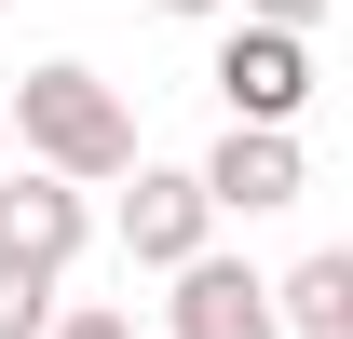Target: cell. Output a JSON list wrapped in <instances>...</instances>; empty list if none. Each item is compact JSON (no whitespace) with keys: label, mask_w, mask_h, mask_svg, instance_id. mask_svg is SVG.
I'll return each instance as SVG.
<instances>
[{"label":"cell","mask_w":353,"mask_h":339,"mask_svg":"<svg viewBox=\"0 0 353 339\" xmlns=\"http://www.w3.org/2000/svg\"><path fill=\"white\" fill-rule=\"evenodd\" d=\"M0 14H14V0H0Z\"/></svg>","instance_id":"cell-13"},{"label":"cell","mask_w":353,"mask_h":339,"mask_svg":"<svg viewBox=\"0 0 353 339\" xmlns=\"http://www.w3.org/2000/svg\"><path fill=\"white\" fill-rule=\"evenodd\" d=\"M54 312H68V285H54V271H14V258H0V339H54Z\"/></svg>","instance_id":"cell-8"},{"label":"cell","mask_w":353,"mask_h":339,"mask_svg":"<svg viewBox=\"0 0 353 339\" xmlns=\"http://www.w3.org/2000/svg\"><path fill=\"white\" fill-rule=\"evenodd\" d=\"M272 326L285 339H353V245H312L285 285H272Z\"/></svg>","instance_id":"cell-7"},{"label":"cell","mask_w":353,"mask_h":339,"mask_svg":"<svg viewBox=\"0 0 353 339\" xmlns=\"http://www.w3.org/2000/svg\"><path fill=\"white\" fill-rule=\"evenodd\" d=\"M231 14H245V28H285V41H312V28H326V0H231Z\"/></svg>","instance_id":"cell-9"},{"label":"cell","mask_w":353,"mask_h":339,"mask_svg":"<svg viewBox=\"0 0 353 339\" xmlns=\"http://www.w3.org/2000/svg\"><path fill=\"white\" fill-rule=\"evenodd\" d=\"M150 14H176V28H231V0H150Z\"/></svg>","instance_id":"cell-11"},{"label":"cell","mask_w":353,"mask_h":339,"mask_svg":"<svg viewBox=\"0 0 353 339\" xmlns=\"http://www.w3.org/2000/svg\"><path fill=\"white\" fill-rule=\"evenodd\" d=\"M204 82H218L231 136H299V109H312V41H285V28H245V14H231L218 54H204Z\"/></svg>","instance_id":"cell-2"},{"label":"cell","mask_w":353,"mask_h":339,"mask_svg":"<svg viewBox=\"0 0 353 339\" xmlns=\"http://www.w3.org/2000/svg\"><path fill=\"white\" fill-rule=\"evenodd\" d=\"M82 245H95V204H82V190L0 163V258H14V271H54V285H68V258H82Z\"/></svg>","instance_id":"cell-4"},{"label":"cell","mask_w":353,"mask_h":339,"mask_svg":"<svg viewBox=\"0 0 353 339\" xmlns=\"http://www.w3.org/2000/svg\"><path fill=\"white\" fill-rule=\"evenodd\" d=\"M0 163H14V136H0Z\"/></svg>","instance_id":"cell-12"},{"label":"cell","mask_w":353,"mask_h":339,"mask_svg":"<svg viewBox=\"0 0 353 339\" xmlns=\"http://www.w3.org/2000/svg\"><path fill=\"white\" fill-rule=\"evenodd\" d=\"M163 326L176 339H285V326H272V285H259V271H245V258H218V245H204V258H190V271H163Z\"/></svg>","instance_id":"cell-6"},{"label":"cell","mask_w":353,"mask_h":339,"mask_svg":"<svg viewBox=\"0 0 353 339\" xmlns=\"http://www.w3.org/2000/svg\"><path fill=\"white\" fill-rule=\"evenodd\" d=\"M190 190H204V217H285L312 190V163H299V136H218L190 163Z\"/></svg>","instance_id":"cell-5"},{"label":"cell","mask_w":353,"mask_h":339,"mask_svg":"<svg viewBox=\"0 0 353 339\" xmlns=\"http://www.w3.org/2000/svg\"><path fill=\"white\" fill-rule=\"evenodd\" d=\"M54 339H136V312H109V298H82V312H54Z\"/></svg>","instance_id":"cell-10"},{"label":"cell","mask_w":353,"mask_h":339,"mask_svg":"<svg viewBox=\"0 0 353 339\" xmlns=\"http://www.w3.org/2000/svg\"><path fill=\"white\" fill-rule=\"evenodd\" d=\"M123 258L136 271H190V258L218 245V217H204V190H190V163H136V190H123Z\"/></svg>","instance_id":"cell-3"},{"label":"cell","mask_w":353,"mask_h":339,"mask_svg":"<svg viewBox=\"0 0 353 339\" xmlns=\"http://www.w3.org/2000/svg\"><path fill=\"white\" fill-rule=\"evenodd\" d=\"M0 136H14L28 176H54V190H109V176H136V109H123V82H95L82 54H41L28 82L0 95Z\"/></svg>","instance_id":"cell-1"}]
</instances>
